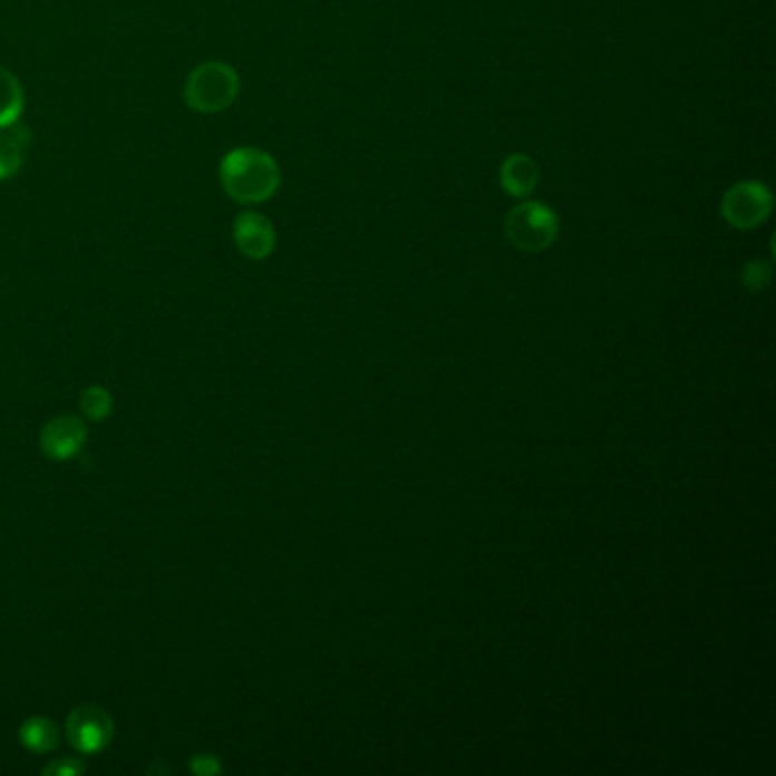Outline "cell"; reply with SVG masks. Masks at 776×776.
I'll return each instance as SVG.
<instances>
[{
	"label": "cell",
	"mask_w": 776,
	"mask_h": 776,
	"mask_svg": "<svg viewBox=\"0 0 776 776\" xmlns=\"http://www.w3.org/2000/svg\"><path fill=\"white\" fill-rule=\"evenodd\" d=\"M23 109V87L19 78L0 67V128L19 122Z\"/></svg>",
	"instance_id": "8fae6325"
},
{
	"label": "cell",
	"mask_w": 776,
	"mask_h": 776,
	"mask_svg": "<svg viewBox=\"0 0 776 776\" xmlns=\"http://www.w3.org/2000/svg\"><path fill=\"white\" fill-rule=\"evenodd\" d=\"M233 240L249 260H264L275 249V229L260 212H242L233 224Z\"/></svg>",
	"instance_id": "52a82bcc"
},
{
	"label": "cell",
	"mask_w": 776,
	"mask_h": 776,
	"mask_svg": "<svg viewBox=\"0 0 776 776\" xmlns=\"http://www.w3.org/2000/svg\"><path fill=\"white\" fill-rule=\"evenodd\" d=\"M540 183V166L526 153H513L498 169V185L513 198H526Z\"/></svg>",
	"instance_id": "ba28073f"
},
{
	"label": "cell",
	"mask_w": 776,
	"mask_h": 776,
	"mask_svg": "<svg viewBox=\"0 0 776 776\" xmlns=\"http://www.w3.org/2000/svg\"><path fill=\"white\" fill-rule=\"evenodd\" d=\"M83 769H85V765H83L80 760H76V758H62V760L50 763V765L43 769V774H46V776H52V774H58V776H76V774H80Z\"/></svg>",
	"instance_id": "5bb4252c"
},
{
	"label": "cell",
	"mask_w": 776,
	"mask_h": 776,
	"mask_svg": "<svg viewBox=\"0 0 776 776\" xmlns=\"http://www.w3.org/2000/svg\"><path fill=\"white\" fill-rule=\"evenodd\" d=\"M219 178L221 187L235 203L258 205L279 192L281 166L266 151L240 146L229 151L221 159Z\"/></svg>",
	"instance_id": "6da1fadb"
},
{
	"label": "cell",
	"mask_w": 776,
	"mask_h": 776,
	"mask_svg": "<svg viewBox=\"0 0 776 776\" xmlns=\"http://www.w3.org/2000/svg\"><path fill=\"white\" fill-rule=\"evenodd\" d=\"M774 198L767 185L760 181H740L731 185L722 196V216L736 231H754L769 219Z\"/></svg>",
	"instance_id": "277c9868"
},
{
	"label": "cell",
	"mask_w": 776,
	"mask_h": 776,
	"mask_svg": "<svg viewBox=\"0 0 776 776\" xmlns=\"http://www.w3.org/2000/svg\"><path fill=\"white\" fill-rule=\"evenodd\" d=\"M240 87V76L231 65L210 60L187 76L183 98L198 115H219L237 100Z\"/></svg>",
	"instance_id": "7a4b0ae2"
},
{
	"label": "cell",
	"mask_w": 776,
	"mask_h": 776,
	"mask_svg": "<svg viewBox=\"0 0 776 776\" xmlns=\"http://www.w3.org/2000/svg\"><path fill=\"white\" fill-rule=\"evenodd\" d=\"M67 734L74 747L80 749L83 754H98L113 743L115 725H113V717H109L103 708L85 704L69 715Z\"/></svg>",
	"instance_id": "5b68a950"
},
{
	"label": "cell",
	"mask_w": 776,
	"mask_h": 776,
	"mask_svg": "<svg viewBox=\"0 0 776 776\" xmlns=\"http://www.w3.org/2000/svg\"><path fill=\"white\" fill-rule=\"evenodd\" d=\"M21 745L35 754H48L60 743V731L48 717H30L19 729Z\"/></svg>",
	"instance_id": "30bf717a"
},
{
	"label": "cell",
	"mask_w": 776,
	"mask_h": 776,
	"mask_svg": "<svg viewBox=\"0 0 776 776\" xmlns=\"http://www.w3.org/2000/svg\"><path fill=\"white\" fill-rule=\"evenodd\" d=\"M192 769L196 774H216L221 772V763L214 758V756H194L192 758Z\"/></svg>",
	"instance_id": "9a60e30c"
},
{
	"label": "cell",
	"mask_w": 776,
	"mask_h": 776,
	"mask_svg": "<svg viewBox=\"0 0 776 776\" xmlns=\"http://www.w3.org/2000/svg\"><path fill=\"white\" fill-rule=\"evenodd\" d=\"M87 439L85 424L74 415H60L50 419L41 430V452L52 460L74 458Z\"/></svg>",
	"instance_id": "8992f818"
},
{
	"label": "cell",
	"mask_w": 776,
	"mask_h": 776,
	"mask_svg": "<svg viewBox=\"0 0 776 776\" xmlns=\"http://www.w3.org/2000/svg\"><path fill=\"white\" fill-rule=\"evenodd\" d=\"M740 281L749 292H763L772 281V264L763 260H751L745 264Z\"/></svg>",
	"instance_id": "4fadbf2b"
},
{
	"label": "cell",
	"mask_w": 776,
	"mask_h": 776,
	"mask_svg": "<svg viewBox=\"0 0 776 776\" xmlns=\"http://www.w3.org/2000/svg\"><path fill=\"white\" fill-rule=\"evenodd\" d=\"M30 146V130L12 124L0 128V181L12 178L21 172L26 153Z\"/></svg>",
	"instance_id": "9c48e42d"
},
{
	"label": "cell",
	"mask_w": 776,
	"mask_h": 776,
	"mask_svg": "<svg viewBox=\"0 0 776 776\" xmlns=\"http://www.w3.org/2000/svg\"><path fill=\"white\" fill-rule=\"evenodd\" d=\"M83 413L94 419V421H100L109 415V410H113V397H109L107 390H103V387L94 385V387H87L85 395H83Z\"/></svg>",
	"instance_id": "7c38bea8"
},
{
	"label": "cell",
	"mask_w": 776,
	"mask_h": 776,
	"mask_svg": "<svg viewBox=\"0 0 776 776\" xmlns=\"http://www.w3.org/2000/svg\"><path fill=\"white\" fill-rule=\"evenodd\" d=\"M504 231L511 244L524 253H542L561 233L559 216L540 201H524L508 210Z\"/></svg>",
	"instance_id": "3957f363"
}]
</instances>
